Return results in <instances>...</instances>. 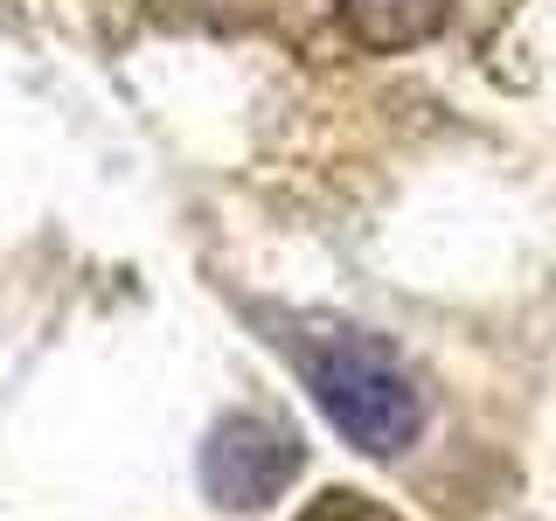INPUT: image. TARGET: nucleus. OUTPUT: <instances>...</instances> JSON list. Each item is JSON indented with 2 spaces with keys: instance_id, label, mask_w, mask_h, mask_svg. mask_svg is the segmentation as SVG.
Listing matches in <instances>:
<instances>
[{
  "instance_id": "obj_4",
  "label": "nucleus",
  "mask_w": 556,
  "mask_h": 521,
  "mask_svg": "<svg viewBox=\"0 0 556 521\" xmlns=\"http://www.w3.org/2000/svg\"><path fill=\"white\" fill-rule=\"evenodd\" d=\"M313 521H390V514H376V508H362L355 494H327V508L313 514Z\"/></svg>"
},
{
  "instance_id": "obj_1",
  "label": "nucleus",
  "mask_w": 556,
  "mask_h": 521,
  "mask_svg": "<svg viewBox=\"0 0 556 521\" xmlns=\"http://www.w3.org/2000/svg\"><path fill=\"white\" fill-rule=\"evenodd\" d=\"M300 369L313 382V396H320L327 424H334L355 452L396 459L404 445H417V431H425V396H417L410 369L376 334L313 327V341L300 347Z\"/></svg>"
},
{
  "instance_id": "obj_2",
  "label": "nucleus",
  "mask_w": 556,
  "mask_h": 521,
  "mask_svg": "<svg viewBox=\"0 0 556 521\" xmlns=\"http://www.w3.org/2000/svg\"><path fill=\"white\" fill-rule=\"evenodd\" d=\"M306 466V445L292 424H278L265 410H230L216 431L202 439V494L223 514H251L271 508Z\"/></svg>"
},
{
  "instance_id": "obj_3",
  "label": "nucleus",
  "mask_w": 556,
  "mask_h": 521,
  "mask_svg": "<svg viewBox=\"0 0 556 521\" xmlns=\"http://www.w3.org/2000/svg\"><path fill=\"white\" fill-rule=\"evenodd\" d=\"M348 35H355L362 49H382V56H396V49H417L431 42V35L445 28L452 0H334Z\"/></svg>"
}]
</instances>
